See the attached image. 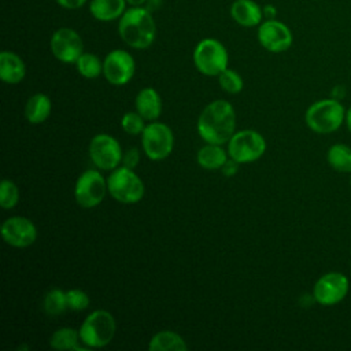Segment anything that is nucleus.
<instances>
[{
	"mask_svg": "<svg viewBox=\"0 0 351 351\" xmlns=\"http://www.w3.org/2000/svg\"><path fill=\"white\" fill-rule=\"evenodd\" d=\"M266 151L263 136L255 130H240L228 141V152L239 163H248L259 159Z\"/></svg>",
	"mask_w": 351,
	"mask_h": 351,
	"instance_id": "0eeeda50",
	"label": "nucleus"
},
{
	"mask_svg": "<svg viewBox=\"0 0 351 351\" xmlns=\"http://www.w3.org/2000/svg\"><path fill=\"white\" fill-rule=\"evenodd\" d=\"M329 166L339 173H351V147L337 143L329 147L326 152Z\"/></svg>",
	"mask_w": 351,
	"mask_h": 351,
	"instance_id": "5701e85b",
	"label": "nucleus"
},
{
	"mask_svg": "<svg viewBox=\"0 0 351 351\" xmlns=\"http://www.w3.org/2000/svg\"><path fill=\"white\" fill-rule=\"evenodd\" d=\"M19 200V189L11 180H3L0 185V206L10 210L16 206Z\"/></svg>",
	"mask_w": 351,
	"mask_h": 351,
	"instance_id": "cd10ccee",
	"label": "nucleus"
},
{
	"mask_svg": "<svg viewBox=\"0 0 351 351\" xmlns=\"http://www.w3.org/2000/svg\"><path fill=\"white\" fill-rule=\"evenodd\" d=\"M236 114L226 100H215L204 107L197 119L200 137L210 144H225L234 134Z\"/></svg>",
	"mask_w": 351,
	"mask_h": 351,
	"instance_id": "f257e3e1",
	"label": "nucleus"
},
{
	"mask_svg": "<svg viewBox=\"0 0 351 351\" xmlns=\"http://www.w3.org/2000/svg\"><path fill=\"white\" fill-rule=\"evenodd\" d=\"M122 129L128 134H140L145 129L144 118L138 112H126L121 121Z\"/></svg>",
	"mask_w": 351,
	"mask_h": 351,
	"instance_id": "c85d7f7f",
	"label": "nucleus"
},
{
	"mask_svg": "<svg viewBox=\"0 0 351 351\" xmlns=\"http://www.w3.org/2000/svg\"><path fill=\"white\" fill-rule=\"evenodd\" d=\"M258 41L269 52L280 53L291 48L293 36L291 29L278 19H265L258 26Z\"/></svg>",
	"mask_w": 351,
	"mask_h": 351,
	"instance_id": "9b49d317",
	"label": "nucleus"
},
{
	"mask_svg": "<svg viewBox=\"0 0 351 351\" xmlns=\"http://www.w3.org/2000/svg\"><path fill=\"white\" fill-rule=\"evenodd\" d=\"M307 126L318 134L336 132L346 121V108L335 97L313 103L304 115Z\"/></svg>",
	"mask_w": 351,
	"mask_h": 351,
	"instance_id": "7ed1b4c3",
	"label": "nucleus"
},
{
	"mask_svg": "<svg viewBox=\"0 0 351 351\" xmlns=\"http://www.w3.org/2000/svg\"><path fill=\"white\" fill-rule=\"evenodd\" d=\"M136 70L133 56L125 49H114L108 52L103 60V74L112 85L128 84Z\"/></svg>",
	"mask_w": 351,
	"mask_h": 351,
	"instance_id": "ddd939ff",
	"label": "nucleus"
},
{
	"mask_svg": "<svg viewBox=\"0 0 351 351\" xmlns=\"http://www.w3.org/2000/svg\"><path fill=\"white\" fill-rule=\"evenodd\" d=\"M188 348L184 339L171 330H162L152 336L148 344L149 351H185Z\"/></svg>",
	"mask_w": 351,
	"mask_h": 351,
	"instance_id": "412c9836",
	"label": "nucleus"
},
{
	"mask_svg": "<svg viewBox=\"0 0 351 351\" xmlns=\"http://www.w3.org/2000/svg\"><path fill=\"white\" fill-rule=\"evenodd\" d=\"M350 281L340 271L322 274L314 284L313 298L321 306H333L340 303L348 293Z\"/></svg>",
	"mask_w": 351,
	"mask_h": 351,
	"instance_id": "6e6552de",
	"label": "nucleus"
},
{
	"mask_svg": "<svg viewBox=\"0 0 351 351\" xmlns=\"http://www.w3.org/2000/svg\"><path fill=\"white\" fill-rule=\"evenodd\" d=\"M78 341H81L80 332L73 328H60L53 332L49 344L55 350H81Z\"/></svg>",
	"mask_w": 351,
	"mask_h": 351,
	"instance_id": "b1692460",
	"label": "nucleus"
},
{
	"mask_svg": "<svg viewBox=\"0 0 351 351\" xmlns=\"http://www.w3.org/2000/svg\"><path fill=\"white\" fill-rule=\"evenodd\" d=\"M263 16L266 19H274L277 16V8L271 4H266L263 5Z\"/></svg>",
	"mask_w": 351,
	"mask_h": 351,
	"instance_id": "72a5a7b5",
	"label": "nucleus"
},
{
	"mask_svg": "<svg viewBox=\"0 0 351 351\" xmlns=\"http://www.w3.org/2000/svg\"><path fill=\"white\" fill-rule=\"evenodd\" d=\"M69 308L66 292L60 289H51L44 298V310L49 315H59Z\"/></svg>",
	"mask_w": 351,
	"mask_h": 351,
	"instance_id": "a878e982",
	"label": "nucleus"
},
{
	"mask_svg": "<svg viewBox=\"0 0 351 351\" xmlns=\"http://www.w3.org/2000/svg\"><path fill=\"white\" fill-rule=\"evenodd\" d=\"M75 66L78 73L88 80H93L103 73V62L90 52H84L75 62Z\"/></svg>",
	"mask_w": 351,
	"mask_h": 351,
	"instance_id": "393cba45",
	"label": "nucleus"
},
{
	"mask_svg": "<svg viewBox=\"0 0 351 351\" xmlns=\"http://www.w3.org/2000/svg\"><path fill=\"white\" fill-rule=\"evenodd\" d=\"M193 63L202 74L218 77L228 69L229 55L225 45L217 38H203L193 49Z\"/></svg>",
	"mask_w": 351,
	"mask_h": 351,
	"instance_id": "20e7f679",
	"label": "nucleus"
},
{
	"mask_svg": "<svg viewBox=\"0 0 351 351\" xmlns=\"http://www.w3.org/2000/svg\"><path fill=\"white\" fill-rule=\"evenodd\" d=\"M138 160H140V154L137 148H130L122 155V163L125 167L134 169L138 165Z\"/></svg>",
	"mask_w": 351,
	"mask_h": 351,
	"instance_id": "7c9ffc66",
	"label": "nucleus"
},
{
	"mask_svg": "<svg viewBox=\"0 0 351 351\" xmlns=\"http://www.w3.org/2000/svg\"><path fill=\"white\" fill-rule=\"evenodd\" d=\"M52 55L63 63H75L84 53V41L77 30L71 27H59L49 40Z\"/></svg>",
	"mask_w": 351,
	"mask_h": 351,
	"instance_id": "f8f14e48",
	"label": "nucleus"
},
{
	"mask_svg": "<svg viewBox=\"0 0 351 351\" xmlns=\"http://www.w3.org/2000/svg\"><path fill=\"white\" fill-rule=\"evenodd\" d=\"M62 8L66 10H78L82 8L88 0H55Z\"/></svg>",
	"mask_w": 351,
	"mask_h": 351,
	"instance_id": "2f4dec72",
	"label": "nucleus"
},
{
	"mask_svg": "<svg viewBox=\"0 0 351 351\" xmlns=\"http://www.w3.org/2000/svg\"><path fill=\"white\" fill-rule=\"evenodd\" d=\"M126 3L130 7H144L147 0H126Z\"/></svg>",
	"mask_w": 351,
	"mask_h": 351,
	"instance_id": "c9c22d12",
	"label": "nucleus"
},
{
	"mask_svg": "<svg viewBox=\"0 0 351 351\" xmlns=\"http://www.w3.org/2000/svg\"><path fill=\"white\" fill-rule=\"evenodd\" d=\"M67 306L73 311H82L89 306V296L81 289H70L66 292Z\"/></svg>",
	"mask_w": 351,
	"mask_h": 351,
	"instance_id": "c756f323",
	"label": "nucleus"
},
{
	"mask_svg": "<svg viewBox=\"0 0 351 351\" xmlns=\"http://www.w3.org/2000/svg\"><path fill=\"white\" fill-rule=\"evenodd\" d=\"M51 108H52V104L49 97L44 93H37L27 100L25 107V115L27 121L33 125L43 123L49 117Z\"/></svg>",
	"mask_w": 351,
	"mask_h": 351,
	"instance_id": "aec40b11",
	"label": "nucleus"
},
{
	"mask_svg": "<svg viewBox=\"0 0 351 351\" xmlns=\"http://www.w3.org/2000/svg\"><path fill=\"white\" fill-rule=\"evenodd\" d=\"M239 165H240L239 162H236L234 159L230 158V160H226L225 165L221 167V169H222V173H223L226 177H232V176H234V174L237 173Z\"/></svg>",
	"mask_w": 351,
	"mask_h": 351,
	"instance_id": "473e14b6",
	"label": "nucleus"
},
{
	"mask_svg": "<svg viewBox=\"0 0 351 351\" xmlns=\"http://www.w3.org/2000/svg\"><path fill=\"white\" fill-rule=\"evenodd\" d=\"M346 125H347V129L350 130V133H351V107L346 111Z\"/></svg>",
	"mask_w": 351,
	"mask_h": 351,
	"instance_id": "e433bc0d",
	"label": "nucleus"
},
{
	"mask_svg": "<svg viewBox=\"0 0 351 351\" xmlns=\"http://www.w3.org/2000/svg\"><path fill=\"white\" fill-rule=\"evenodd\" d=\"M89 155L101 170H114L122 160L119 143L110 134H97L90 140Z\"/></svg>",
	"mask_w": 351,
	"mask_h": 351,
	"instance_id": "4468645a",
	"label": "nucleus"
},
{
	"mask_svg": "<svg viewBox=\"0 0 351 351\" xmlns=\"http://www.w3.org/2000/svg\"><path fill=\"white\" fill-rule=\"evenodd\" d=\"M107 189V182L99 171L86 170L75 182L74 197L82 208H92L103 202Z\"/></svg>",
	"mask_w": 351,
	"mask_h": 351,
	"instance_id": "9d476101",
	"label": "nucleus"
},
{
	"mask_svg": "<svg viewBox=\"0 0 351 351\" xmlns=\"http://www.w3.org/2000/svg\"><path fill=\"white\" fill-rule=\"evenodd\" d=\"M26 66L21 56L11 51L0 53V78L5 84H18L25 78Z\"/></svg>",
	"mask_w": 351,
	"mask_h": 351,
	"instance_id": "f3484780",
	"label": "nucleus"
},
{
	"mask_svg": "<svg viewBox=\"0 0 351 351\" xmlns=\"http://www.w3.org/2000/svg\"><path fill=\"white\" fill-rule=\"evenodd\" d=\"M110 195L121 203H137L144 196V184L140 177L129 167H117L107 180Z\"/></svg>",
	"mask_w": 351,
	"mask_h": 351,
	"instance_id": "423d86ee",
	"label": "nucleus"
},
{
	"mask_svg": "<svg viewBox=\"0 0 351 351\" xmlns=\"http://www.w3.org/2000/svg\"><path fill=\"white\" fill-rule=\"evenodd\" d=\"M80 339L86 347L100 348L107 346L115 335V319L106 310L90 313L80 328Z\"/></svg>",
	"mask_w": 351,
	"mask_h": 351,
	"instance_id": "39448f33",
	"label": "nucleus"
},
{
	"mask_svg": "<svg viewBox=\"0 0 351 351\" xmlns=\"http://www.w3.org/2000/svg\"><path fill=\"white\" fill-rule=\"evenodd\" d=\"M162 4H163V0H147V3H145L144 7L152 12V11L159 10Z\"/></svg>",
	"mask_w": 351,
	"mask_h": 351,
	"instance_id": "f704fd0d",
	"label": "nucleus"
},
{
	"mask_svg": "<svg viewBox=\"0 0 351 351\" xmlns=\"http://www.w3.org/2000/svg\"><path fill=\"white\" fill-rule=\"evenodd\" d=\"M218 82L221 85V88L228 92V93H239L243 86H244V82H243V78L241 75L232 70V69H225L219 75H218Z\"/></svg>",
	"mask_w": 351,
	"mask_h": 351,
	"instance_id": "bb28decb",
	"label": "nucleus"
},
{
	"mask_svg": "<svg viewBox=\"0 0 351 351\" xmlns=\"http://www.w3.org/2000/svg\"><path fill=\"white\" fill-rule=\"evenodd\" d=\"M350 184H351V180H350Z\"/></svg>",
	"mask_w": 351,
	"mask_h": 351,
	"instance_id": "4c0bfd02",
	"label": "nucleus"
},
{
	"mask_svg": "<svg viewBox=\"0 0 351 351\" xmlns=\"http://www.w3.org/2000/svg\"><path fill=\"white\" fill-rule=\"evenodd\" d=\"M136 110L147 121H155L162 112V100L154 88H144L136 96Z\"/></svg>",
	"mask_w": 351,
	"mask_h": 351,
	"instance_id": "6ab92c4d",
	"label": "nucleus"
},
{
	"mask_svg": "<svg viewBox=\"0 0 351 351\" xmlns=\"http://www.w3.org/2000/svg\"><path fill=\"white\" fill-rule=\"evenodd\" d=\"M226 152L219 144H207L197 152V163L207 170L221 169L226 162Z\"/></svg>",
	"mask_w": 351,
	"mask_h": 351,
	"instance_id": "4be33fe9",
	"label": "nucleus"
},
{
	"mask_svg": "<svg viewBox=\"0 0 351 351\" xmlns=\"http://www.w3.org/2000/svg\"><path fill=\"white\" fill-rule=\"evenodd\" d=\"M143 149L152 160H162L167 158L174 145V136L171 129L160 122H152L143 130Z\"/></svg>",
	"mask_w": 351,
	"mask_h": 351,
	"instance_id": "1a4fd4ad",
	"label": "nucleus"
},
{
	"mask_svg": "<svg viewBox=\"0 0 351 351\" xmlns=\"http://www.w3.org/2000/svg\"><path fill=\"white\" fill-rule=\"evenodd\" d=\"M128 8L126 0H90L89 12L100 22L118 21Z\"/></svg>",
	"mask_w": 351,
	"mask_h": 351,
	"instance_id": "a211bd4d",
	"label": "nucleus"
},
{
	"mask_svg": "<svg viewBox=\"0 0 351 351\" xmlns=\"http://www.w3.org/2000/svg\"><path fill=\"white\" fill-rule=\"evenodd\" d=\"M232 19L243 27L259 26L263 21V7L254 0H234L230 5Z\"/></svg>",
	"mask_w": 351,
	"mask_h": 351,
	"instance_id": "dca6fc26",
	"label": "nucleus"
},
{
	"mask_svg": "<svg viewBox=\"0 0 351 351\" xmlns=\"http://www.w3.org/2000/svg\"><path fill=\"white\" fill-rule=\"evenodd\" d=\"M1 236L7 244L25 248L36 241L37 229L34 223L25 217H11L3 223Z\"/></svg>",
	"mask_w": 351,
	"mask_h": 351,
	"instance_id": "2eb2a0df",
	"label": "nucleus"
},
{
	"mask_svg": "<svg viewBox=\"0 0 351 351\" xmlns=\"http://www.w3.org/2000/svg\"><path fill=\"white\" fill-rule=\"evenodd\" d=\"M118 34L122 41L134 48L145 49L156 37V23L145 7H129L118 19Z\"/></svg>",
	"mask_w": 351,
	"mask_h": 351,
	"instance_id": "f03ea898",
	"label": "nucleus"
}]
</instances>
